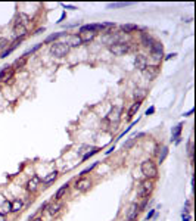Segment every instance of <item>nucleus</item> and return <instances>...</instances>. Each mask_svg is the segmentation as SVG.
<instances>
[{"instance_id":"1","label":"nucleus","mask_w":196,"mask_h":221,"mask_svg":"<svg viewBox=\"0 0 196 221\" xmlns=\"http://www.w3.org/2000/svg\"><path fill=\"white\" fill-rule=\"evenodd\" d=\"M140 171H142L143 176L146 177V178H149V180L157 178L158 177V167L152 159H146V161H143L142 165H140Z\"/></svg>"},{"instance_id":"2","label":"nucleus","mask_w":196,"mask_h":221,"mask_svg":"<svg viewBox=\"0 0 196 221\" xmlns=\"http://www.w3.org/2000/svg\"><path fill=\"white\" fill-rule=\"evenodd\" d=\"M68 52H69V47L65 43L55 42V43L50 46V53H52L55 58H62V56H65Z\"/></svg>"},{"instance_id":"3","label":"nucleus","mask_w":196,"mask_h":221,"mask_svg":"<svg viewBox=\"0 0 196 221\" xmlns=\"http://www.w3.org/2000/svg\"><path fill=\"white\" fill-rule=\"evenodd\" d=\"M152 190H154V181H152V180H149V178H146L145 181H142V183H140L139 196H140V198H148V196L152 193Z\"/></svg>"},{"instance_id":"4","label":"nucleus","mask_w":196,"mask_h":221,"mask_svg":"<svg viewBox=\"0 0 196 221\" xmlns=\"http://www.w3.org/2000/svg\"><path fill=\"white\" fill-rule=\"evenodd\" d=\"M109 50H111L114 55L121 56V55H125V53L130 50V46L127 43H122V42H115V43H111Z\"/></svg>"},{"instance_id":"5","label":"nucleus","mask_w":196,"mask_h":221,"mask_svg":"<svg viewBox=\"0 0 196 221\" xmlns=\"http://www.w3.org/2000/svg\"><path fill=\"white\" fill-rule=\"evenodd\" d=\"M149 49H151V55H152L154 59H157V61H161V59H162V56H164V46H162V43L154 42V44H152Z\"/></svg>"},{"instance_id":"6","label":"nucleus","mask_w":196,"mask_h":221,"mask_svg":"<svg viewBox=\"0 0 196 221\" xmlns=\"http://www.w3.org/2000/svg\"><path fill=\"white\" fill-rule=\"evenodd\" d=\"M142 72H143V75H145L148 80H154L158 74H159V66H158V65H149V66H146Z\"/></svg>"},{"instance_id":"7","label":"nucleus","mask_w":196,"mask_h":221,"mask_svg":"<svg viewBox=\"0 0 196 221\" xmlns=\"http://www.w3.org/2000/svg\"><path fill=\"white\" fill-rule=\"evenodd\" d=\"M91 187V181L88 180V178H80L75 181V189L78 190V192H87L88 189Z\"/></svg>"},{"instance_id":"8","label":"nucleus","mask_w":196,"mask_h":221,"mask_svg":"<svg viewBox=\"0 0 196 221\" xmlns=\"http://www.w3.org/2000/svg\"><path fill=\"white\" fill-rule=\"evenodd\" d=\"M134 66H136L137 69L143 71V69L148 66V58H146L145 55H142V53L136 55V59H134Z\"/></svg>"},{"instance_id":"9","label":"nucleus","mask_w":196,"mask_h":221,"mask_svg":"<svg viewBox=\"0 0 196 221\" xmlns=\"http://www.w3.org/2000/svg\"><path fill=\"white\" fill-rule=\"evenodd\" d=\"M65 44H67L68 47H78V46L83 44V42H81V39H80L78 34H71V36H68L67 43Z\"/></svg>"},{"instance_id":"10","label":"nucleus","mask_w":196,"mask_h":221,"mask_svg":"<svg viewBox=\"0 0 196 221\" xmlns=\"http://www.w3.org/2000/svg\"><path fill=\"white\" fill-rule=\"evenodd\" d=\"M13 33H15L16 36L25 37V34H27V28H25V25L22 24L21 19H18V21L15 22V25H13Z\"/></svg>"},{"instance_id":"11","label":"nucleus","mask_w":196,"mask_h":221,"mask_svg":"<svg viewBox=\"0 0 196 221\" xmlns=\"http://www.w3.org/2000/svg\"><path fill=\"white\" fill-rule=\"evenodd\" d=\"M137 212H139V205L134 202L131 203V206L128 208V212H127V220L128 221H134L137 217Z\"/></svg>"},{"instance_id":"12","label":"nucleus","mask_w":196,"mask_h":221,"mask_svg":"<svg viewBox=\"0 0 196 221\" xmlns=\"http://www.w3.org/2000/svg\"><path fill=\"white\" fill-rule=\"evenodd\" d=\"M61 209H62V203H61V202H56V203L47 205V212H49V215H50V217L56 215Z\"/></svg>"},{"instance_id":"13","label":"nucleus","mask_w":196,"mask_h":221,"mask_svg":"<svg viewBox=\"0 0 196 221\" xmlns=\"http://www.w3.org/2000/svg\"><path fill=\"white\" fill-rule=\"evenodd\" d=\"M140 106H142V102H139V100H136L133 105H131V108L128 109V115H127V118L128 120H131L136 114H137V111L140 109Z\"/></svg>"},{"instance_id":"14","label":"nucleus","mask_w":196,"mask_h":221,"mask_svg":"<svg viewBox=\"0 0 196 221\" xmlns=\"http://www.w3.org/2000/svg\"><path fill=\"white\" fill-rule=\"evenodd\" d=\"M68 187H69V184H68V183H65L64 186H61V187L58 189V192L55 193V196H53V198H55L56 201H61V199L65 196V193L68 192Z\"/></svg>"},{"instance_id":"15","label":"nucleus","mask_w":196,"mask_h":221,"mask_svg":"<svg viewBox=\"0 0 196 221\" xmlns=\"http://www.w3.org/2000/svg\"><path fill=\"white\" fill-rule=\"evenodd\" d=\"M119 114H121V111L118 109V108H114L109 114H108V118L111 120V121H115V123H118L119 121Z\"/></svg>"},{"instance_id":"16","label":"nucleus","mask_w":196,"mask_h":221,"mask_svg":"<svg viewBox=\"0 0 196 221\" xmlns=\"http://www.w3.org/2000/svg\"><path fill=\"white\" fill-rule=\"evenodd\" d=\"M94 37H96V33H81L80 34V39H81L83 43H87V42L93 40Z\"/></svg>"},{"instance_id":"17","label":"nucleus","mask_w":196,"mask_h":221,"mask_svg":"<svg viewBox=\"0 0 196 221\" xmlns=\"http://www.w3.org/2000/svg\"><path fill=\"white\" fill-rule=\"evenodd\" d=\"M58 176H59V173H58V171H53V173H50L47 177L43 178V183H44V184H50V183H53V181L58 178Z\"/></svg>"},{"instance_id":"18","label":"nucleus","mask_w":196,"mask_h":221,"mask_svg":"<svg viewBox=\"0 0 196 221\" xmlns=\"http://www.w3.org/2000/svg\"><path fill=\"white\" fill-rule=\"evenodd\" d=\"M121 30H122V33H133V31H136V30H139L137 28V25H134V24H124V25H121Z\"/></svg>"},{"instance_id":"19","label":"nucleus","mask_w":196,"mask_h":221,"mask_svg":"<svg viewBox=\"0 0 196 221\" xmlns=\"http://www.w3.org/2000/svg\"><path fill=\"white\" fill-rule=\"evenodd\" d=\"M145 96H146V90H143V88H136L134 90V99L136 100L142 102L145 99Z\"/></svg>"},{"instance_id":"20","label":"nucleus","mask_w":196,"mask_h":221,"mask_svg":"<svg viewBox=\"0 0 196 221\" xmlns=\"http://www.w3.org/2000/svg\"><path fill=\"white\" fill-rule=\"evenodd\" d=\"M167 155H168V147H167V146H162L161 152L158 153V162H159V164H162V162L165 161Z\"/></svg>"},{"instance_id":"21","label":"nucleus","mask_w":196,"mask_h":221,"mask_svg":"<svg viewBox=\"0 0 196 221\" xmlns=\"http://www.w3.org/2000/svg\"><path fill=\"white\" fill-rule=\"evenodd\" d=\"M21 208H22V201H19V199H15L10 203V212H18Z\"/></svg>"},{"instance_id":"22","label":"nucleus","mask_w":196,"mask_h":221,"mask_svg":"<svg viewBox=\"0 0 196 221\" xmlns=\"http://www.w3.org/2000/svg\"><path fill=\"white\" fill-rule=\"evenodd\" d=\"M183 130V124H177L174 128H173V139L171 140H177V139H180V133Z\"/></svg>"},{"instance_id":"23","label":"nucleus","mask_w":196,"mask_h":221,"mask_svg":"<svg viewBox=\"0 0 196 221\" xmlns=\"http://www.w3.org/2000/svg\"><path fill=\"white\" fill-rule=\"evenodd\" d=\"M65 34H67V33H64V31H62V33H56V34H52V36H49V37H47L46 40H44V43H52V42L55 43V42H56V40H58L59 37H62V36H65Z\"/></svg>"},{"instance_id":"24","label":"nucleus","mask_w":196,"mask_h":221,"mask_svg":"<svg viewBox=\"0 0 196 221\" xmlns=\"http://www.w3.org/2000/svg\"><path fill=\"white\" fill-rule=\"evenodd\" d=\"M39 183H40V178L36 176L34 178H33V181H28V184H27V189H28V190H33V192H34V190L37 189V184H39Z\"/></svg>"},{"instance_id":"25","label":"nucleus","mask_w":196,"mask_h":221,"mask_svg":"<svg viewBox=\"0 0 196 221\" xmlns=\"http://www.w3.org/2000/svg\"><path fill=\"white\" fill-rule=\"evenodd\" d=\"M27 56H28V55L24 53L21 59H16V61H15V63L12 65V68H13V66H15V68H21V66H24V63L27 62Z\"/></svg>"},{"instance_id":"26","label":"nucleus","mask_w":196,"mask_h":221,"mask_svg":"<svg viewBox=\"0 0 196 221\" xmlns=\"http://www.w3.org/2000/svg\"><path fill=\"white\" fill-rule=\"evenodd\" d=\"M99 150H100V147H91V152H86V153L83 155V161H87L88 158H91L93 155H96Z\"/></svg>"},{"instance_id":"27","label":"nucleus","mask_w":196,"mask_h":221,"mask_svg":"<svg viewBox=\"0 0 196 221\" xmlns=\"http://www.w3.org/2000/svg\"><path fill=\"white\" fill-rule=\"evenodd\" d=\"M142 42H143V46H146V47H151L154 44V40L148 34H142Z\"/></svg>"},{"instance_id":"28","label":"nucleus","mask_w":196,"mask_h":221,"mask_svg":"<svg viewBox=\"0 0 196 221\" xmlns=\"http://www.w3.org/2000/svg\"><path fill=\"white\" fill-rule=\"evenodd\" d=\"M97 165H99V162H93V164H91L90 167H87V168H84V170H83V171L80 173V176H81V177H84V176H86V174H87V173H90V171H93V170H94V168H96Z\"/></svg>"},{"instance_id":"29","label":"nucleus","mask_w":196,"mask_h":221,"mask_svg":"<svg viewBox=\"0 0 196 221\" xmlns=\"http://www.w3.org/2000/svg\"><path fill=\"white\" fill-rule=\"evenodd\" d=\"M131 3L130 1H125V3H109L108 4V9H117V7H125V6H130Z\"/></svg>"},{"instance_id":"30","label":"nucleus","mask_w":196,"mask_h":221,"mask_svg":"<svg viewBox=\"0 0 196 221\" xmlns=\"http://www.w3.org/2000/svg\"><path fill=\"white\" fill-rule=\"evenodd\" d=\"M7 212H10V202H4V205L0 206V214L1 215H4Z\"/></svg>"},{"instance_id":"31","label":"nucleus","mask_w":196,"mask_h":221,"mask_svg":"<svg viewBox=\"0 0 196 221\" xmlns=\"http://www.w3.org/2000/svg\"><path fill=\"white\" fill-rule=\"evenodd\" d=\"M187 153L193 159V140H189V143H187Z\"/></svg>"},{"instance_id":"32","label":"nucleus","mask_w":196,"mask_h":221,"mask_svg":"<svg viewBox=\"0 0 196 221\" xmlns=\"http://www.w3.org/2000/svg\"><path fill=\"white\" fill-rule=\"evenodd\" d=\"M136 140H137V137H133V139H130L128 141H125V143H124V149H130V147L136 143Z\"/></svg>"},{"instance_id":"33","label":"nucleus","mask_w":196,"mask_h":221,"mask_svg":"<svg viewBox=\"0 0 196 221\" xmlns=\"http://www.w3.org/2000/svg\"><path fill=\"white\" fill-rule=\"evenodd\" d=\"M7 44H9L7 39H4V37H0V50H3L4 47H7Z\"/></svg>"},{"instance_id":"34","label":"nucleus","mask_w":196,"mask_h":221,"mask_svg":"<svg viewBox=\"0 0 196 221\" xmlns=\"http://www.w3.org/2000/svg\"><path fill=\"white\" fill-rule=\"evenodd\" d=\"M41 46H43V43H39V44H36V46H34V47H33V49H31V50H28V52H27V53H34V52H36V50H39L40 47H41Z\"/></svg>"},{"instance_id":"35","label":"nucleus","mask_w":196,"mask_h":221,"mask_svg":"<svg viewBox=\"0 0 196 221\" xmlns=\"http://www.w3.org/2000/svg\"><path fill=\"white\" fill-rule=\"evenodd\" d=\"M154 215H155V209H151V211L148 212V215H146V221H149L152 217H154Z\"/></svg>"},{"instance_id":"36","label":"nucleus","mask_w":196,"mask_h":221,"mask_svg":"<svg viewBox=\"0 0 196 221\" xmlns=\"http://www.w3.org/2000/svg\"><path fill=\"white\" fill-rule=\"evenodd\" d=\"M154 112H155V106H151V108L146 111V114H145V115H152Z\"/></svg>"},{"instance_id":"37","label":"nucleus","mask_w":196,"mask_h":221,"mask_svg":"<svg viewBox=\"0 0 196 221\" xmlns=\"http://www.w3.org/2000/svg\"><path fill=\"white\" fill-rule=\"evenodd\" d=\"M64 7H65V9H69V10H75V9H77L75 6H71V4H64Z\"/></svg>"},{"instance_id":"38","label":"nucleus","mask_w":196,"mask_h":221,"mask_svg":"<svg viewBox=\"0 0 196 221\" xmlns=\"http://www.w3.org/2000/svg\"><path fill=\"white\" fill-rule=\"evenodd\" d=\"M174 56H177V55H176V53H170V55H167V56H165V61H170V59H171V58H174Z\"/></svg>"},{"instance_id":"39","label":"nucleus","mask_w":196,"mask_h":221,"mask_svg":"<svg viewBox=\"0 0 196 221\" xmlns=\"http://www.w3.org/2000/svg\"><path fill=\"white\" fill-rule=\"evenodd\" d=\"M192 114H193V109H190V111H187V112H184V114H183V117H190Z\"/></svg>"},{"instance_id":"40","label":"nucleus","mask_w":196,"mask_h":221,"mask_svg":"<svg viewBox=\"0 0 196 221\" xmlns=\"http://www.w3.org/2000/svg\"><path fill=\"white\" fill-rule=\"evenodd\" d=\"M183 221H190V215H187V214H183Z\"/></svg>"},{"instance_id":"41","label":"nucleus","mask_w":196,"mask_h":221,"mask_svg":"<svg viewBox=\"0 0 196 221\" xmlns=\"http://www.w3.org/2000/svg\"><path fill=\"white\" fill-rule=\"evenodd\" d=\"M114 150H115V146H112V147H111L109 150H106V155H109V153H112Z\"/></svg>"},{"instance_id":"42","label":"nucleus","mask_w":196,"mask_h":221,"mask_svg":"<svg viewBox=\"0 0 196 221\" xmlns=\"http://www.w3.org/2000/svg\"><path fill=\"white\" fill-rule=\"evenodd\" d=\"M40 33H44V28H40V30H37V33H36V34H40Z\"/></svg>"},{"instance_id":"43","label":"nucleus","mask_w":196,"mask_h":221,"mask_svg":"<svg viewBox=\"0 0 196 221\" xmlns=\"http://www.w3.org/2000/svg\"><path fill=\"white\" fill-rule=\"evenodd\" d=\"M31 221H43V220H41L40 217H36V218H33V220H31Z\"/></svg>"},{"instance_id":"44","label":"nucleus","mask_w":196,"mask_h":221,"mask_svg":"<svg viewBox=\"0 0 196 221\" xmlns=\"http://www.w3.org/2000/svg\"><path fill=\"white\" fill-rule=\"evenodd\" d=\"M0 221H4V215H1V214H0Z\"/></svg>"}]
</instances>
